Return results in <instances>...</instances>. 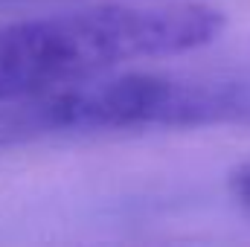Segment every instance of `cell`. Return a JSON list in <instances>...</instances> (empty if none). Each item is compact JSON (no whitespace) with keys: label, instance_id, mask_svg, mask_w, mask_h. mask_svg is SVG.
I'll return each mask as SVG.
<instances>
[{"label":"cell","instance_id":"6da1fadb","mask_svg":"<svg viewBox=\"0 0 250 247\" xmlns=\"http://www.w3.org/2000/svg\"><path fill=\"white\" fill-rule=\"evenodd\" d=\"M221 29L224 15L192 0L99 3L0 23V99L184 56L215 41Z\"/></svg>","mask_w":250,"mask_h":247},{"label":"cell","instance_id":"7a4b0ae2","mask_svg":"<svg viewBox=\"0 0 250 247\" xmlns=\"http://www.w3.org/2000/svg\"><path fill=\"white\" fill-rule=\"evenodd\" d=\"M230 192H233L245 206H250V163L248 166H239V169L230 175Z\"/></svg>","mask_w":250,"mask_h":247},{"label":"cell","instance_id":"3957f363","mask_svg":"<svg viewBox=\"0 0 250 247\" xmlns=\"http://www.w3.org/2000/svg\"><path fill=\"white\" fill-rule=\"evenodd\" d=\"M0 3H23V0H0Z\"/></svg>","mask_w":250,"mask_h":247}]
</instances>
